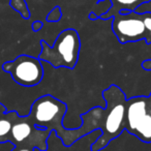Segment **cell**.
<instances>
[{
  "label": "cell",
  "instance_id": "8",
  "mask_svg": "<svg viewBox=\"0 0 151 151\" xmlns=\"http://www.w3.org/2000/svg\"><path fill=\"white\" fill-rule=\"evenodd\" d=\"M104 0H99V2H101ZM112 3V6L110 7L109 11H107L101 16H95L94 14L91 13L89 15V18L92 19H97L101 18V20H108L113 18L117 14L125 15V14L136 12L139 6L147 2H150L151 0H110Z\"/></svg>",
  "mask_w": 151,
  "mask_h": 151
},
{
  "label": "cell",
  "instance_id": "13",
  "mask_svg": "<svg viewBox=\"0 0 151 151\" xmlns=\"http://www.w3.org/2000/svg\"><path fill=\"white\" fill-rule=\"evenodd\" d=\"M11 151H35V148L31 146H15Z\"/></svg>",
  "mask_w": 151,
  "mask_h": 151
},
{
  "label": "cell",
  "instance_id": "9",
  "mask_svg": "<svg viewBox=\"0 0 151 151\" xmlns=\"http://www.w3.org/2000/svg\"><path fill=\"white\" fill-rule=\"evenodd\" d=\"M13 126V111H7L0 114V143H9Z\"/></svg>",
  "mask_w": 151,
  "mask_h": 151
},
{
  "label": "cell",
  "instance_id": "7",
  "mask_svg": "<svg viewBox=\"0 0 151 151\" xmlns=\"http://www.w3.org/2000/svg\"><path fill=\"white\" fill-rule=\"evenodd\" d=\"M112 30L120 44L139 42L141 40H145L148 45L151 44V37L146 29L142 15L136 12L114 16Z\"/></svg>",
  "mask_w": 151,
  "mask_h": 151
},
{
  "label": "cell",
  "instance_id": "16",
  "mask_svg": "<svg viewBox=\"0 0 151 151\" xmlns=\"http://www.w3.org/2000/svg\"><path fill=\"white\" fill-rule=\"evenodd\" d=\"M5 112H7V109L5 108L4 105H2V104L0 103V114H3Z\"/></svg>",
  "mask_w": 151,
  "mask_h": 151
},
{
  "label": "cell",
  "instance_id": "14",
  "mask_svg": "<svg viewBox=\"0 0 151 151\" xmlns=\"http://www.w3.org/2000/svg\"><path fill=\"white\" fill-rule=\"evenodd\" d=\"M42 26H44L42 22H40V21H35L33 24H32V30H34V31H38V30L42 29Z\"/></svg>",
  "mask_w": 151,
  "mask_h": 151
},
{
  "label": "cell",
  "instance_id": "4",
  "mask_svg": "<svg viewBox=\"0 0 151 151\" xmlns=\"http://www.w3.org/2000/svg\"><path fill=\"white\" fill-rule=\"evenodd\" d=\"M124 128L144 143H151V115L148 111V96H134L126 99Z\"/></svg>",
  "mask_w": 151,
  "mask_h": 151
},
{
  "label": "cell",
  "instance_id": "1",
  "mask_svg": "<svg viewBox=\"0 0 151 151\" xmlns=\"http://www.w3.org/2000/svg\"><path fill=\"white\" fill-rule=\"evenodd\" d=\"M103 97L106 101L105 109L95 107L81 115V125L84 126L87 134L96 129L101 132L90 146L91 151L103 150L125 129L124 121L127 99L124 92L117 85L112 84L103 91Z\"/></svg>",
  "mask_w": 151,
  "mask_h": 151
},
{
  "label": "cell",
  "instance_id": "10",
  "mask_svg": "<svg viewBox=\"0 0 151 151\" xmlns=\"http://www.w3.org/2000/svg\"><path fill=\"white\" fill-rule=\"evenodd\" d=\"M11 6L16 12L21 15V17L25 20H28L30 18V12L28 9V5L26 3V0H11L9 1Z\"/></svg>",
  "mask_w": 151,
  "mask_h": 151
},
{
  "label": "cell",
  "instance_id": "11",
  "mask_svg": "<svg viewBox=\"0 0 151 151\" xmlns=\"http://www.w3.org/2000/svg\"><path fill=\"white\" fill-rule=\"evenodd\" d=\"M61 19V9L59 6H56L47 17L49 22H57Z\"/></svg>",
  "mask_w": 151,
  "mask_h": 151
},
{
  "label": "cell",
  "instance_id": "15",
  "mask_svg": "<svg viewBox=\"0 0 151 151\" xmlns=\"http://www.w3.org/2000/svg\"><path fill=\"white\" fill-rule=\"evenodd\" d=\"M142 67L146 70H150L151 69V59L150 60H145L144 62L142 63Z\"/></svg>",
  "mask_w": 151,
  "mask_h": 151
},
{
  "label": "cell",
  "instance_id": "3",
  "mask_svg": "<svg viewBox=\"0 0 151 151\" xmlns=\"http://www.w3.org/2000/svg\"><path fill=\"white\" fill-rule=\"evenodd\" d=\"M42 51L38 59L50 63L54 68L66 67L73 69L79 60L81 40L79 32L73 28L64 29L58 34L52 46L46 40H40Z\"/></svg>",
  "mask_w": 151,
  "mask_h": 151
},
{
  "label": "cell",
  "instance_id": "2",
  "mask_svg": "<svg viewBox=\"0 0 151 151\" xmlns=\"http://www.w3.org/2000/svg\"><path fill=\"white\" fill-rule=\"evenodd\" d=\"M67 106L62 101L50 94L38 97L30 108V112L26 117L38 128L49 129L61 139L63 145L69 147L86 136L87 132L82 125L77 128H66L63 124Z\"/></svg>",
  "mask_w": 151,
  "mask_h": 151
},
{
  "label": "cell",
  "instance_id": "5",
  "mask_svg": "<svg viewBox=\"0 0 151 151\" xmlns=\"http://www.w3.org/2000/svg\"><path fill=\"white\" fill-rule=\"evenodd\" d=\"M50 134L49 129L36 127L26 116H20L16 111H13V126L9 143L15 146H31L37 150L47 151Z\"/></svg>",
  "mask_w": 151,
  "mask_h": 151
},
{
  "label": "cell",
  "instance_id": "6",
  "mask_svg": "<svg viewBox=\"0 0 151 151\" xmlns=\"http://www.w3.org/2000/svg\"><path fill=\"white\" fill-rule=\"evenodd\" d=\"M2 69L9 73L17 84L24 87L38 85L44 78V66L42 61L29 55H20L15 60L3 63Z\"/></svg>",
  "mask_w": 151,
  "mask_h": 151
},
{
  "label": "cell",
  "instance_id": "12",
  "mask_svg": "<svg viewBox=\"0 0 151 151\" xmlns=\"http://www.w3.org/2000/svg\"><path fill=\"white\" fill-rule=\"evenodd\" d=\"M143 17V21L144 24L146 26V29L148 31L149 35L151 37V13H145V14H141Z\"/></svg>",
  "mask_w": 151,
  "mask_h": 151
},
{
  "label": "cell",
  "instance_id": "17",
  "mask_svg": "<svg viewBox=\"0 0 151 151\" xmlns=\"http://www.w3.org/2000/svg\"><path fill=\"white\" fill-rule=\"evenodd\" d=\"M148 111L151 115V94L148 96Z\"/></svg>",
  "mask_w": 151,
  "mask_h": 151
}]
</instances>
